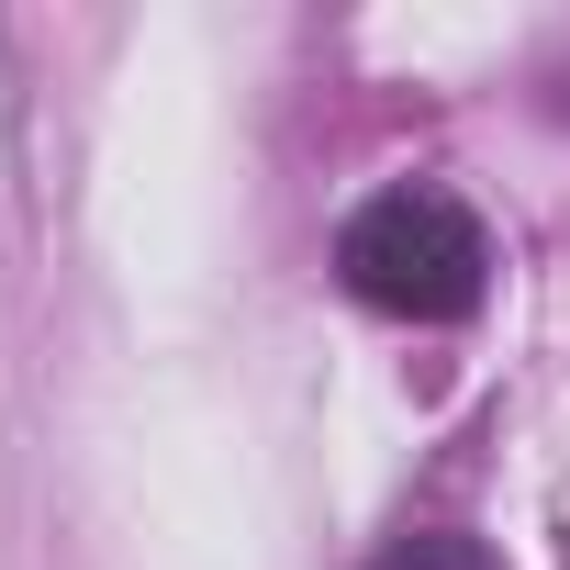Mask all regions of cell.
<instances>
[{
    "label": "cell",
    "instance_id": "obj_2",
    "mask_svg": "<svg viewBox=\"0 0 570 570\" xmlns=\"http://www.w3.org/2000/svg\"><path fill=\"white\" fill-rule=\"evenodd\" d=\"M370 570H503L481 537H459V525H425V537H392Z\"/></svg>",
    "mask_w": 570,
    "mask_h": 570
},
{
    "label": "cell",
    "instance_id": "obj_1",
    "mask_svg": "<svg viewBox=\"0 0 570 570\" xmlns=\"http://www.w3.org/2000/svg\"><path fill=\"white\" fill-rule=\"evenodd\" d=\"M336 268L370 314H403V325H459L492 279V235L459 190H381L347 235H336Z\"/></svg>",
    "mask_w": 570,
    "mask_h": 570
}]
</instances>
